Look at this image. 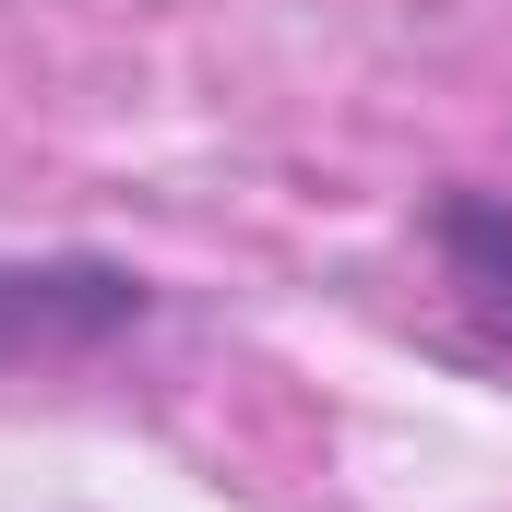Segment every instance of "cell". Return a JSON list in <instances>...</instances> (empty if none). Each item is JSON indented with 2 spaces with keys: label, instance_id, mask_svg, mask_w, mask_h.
I'll return each mask as SVG.
<instances>
[{
  "label": "cell",
  "instance_id": "6da1fadb",
  "mask_svg": "<svg viewBox=\"0 0 512 512\" xmlns=\"http://www.w3.org/2000/svg\"><path fill=\"white\" fill-rule=\"evenodd\" d=\"M131 310H143V286H131L120 262H0V358L120 334Z\"/></svg>",
  "mask_w": 512,
  "mask_h": 512
},
{
  "label": "cell",
  "instance_id": "7a4b0ae2",
  "mask_svg": "<svg viewBox=\"0 0 512 512\" xmlns=\"http://www.w3.org/2000/svg\"><path fill=\"white\" fill-rule=\"evenodd\" d=\"M429 251L465 286V310L512 346V191H453V203L429 215Z\"/></svg>",
  "mask_w": 512,
  "mask_h": 512
}]
</instances>
